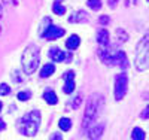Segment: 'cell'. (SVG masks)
Segmentation results:
<instances>
[{"label": "cell", "mask_w": 149, "mask_h": 140, "mask_svg": "<svg viewBox=\"0 0 149 140\" xmlns=\"http://www.w3.org/2000/svg\"><path fill=\"white\" fill-rule=\"evenodd\" d=\"M55 72V66L54 64H45L40 70V78H49L52 73Z\"/></svg>", "instance_id": "obj_12"}, {"label": "cell", "mask_w": 149, "mask_h": 140, "mask_svg": "<svg viewBox=\"0 0 149 140\" xmlns=\"http://www.w3.org/2000/svg\"><path fill=\"white\" fill-rule=\"evenodd\" d=\"M63 79H64V82L73 81V79H74V73H73V72H66L64 76H63Z\"/></svg>", "instance_id": "obj_22"}, {"label": "cell", "mask_w": 149, "mask_h": 140, "mask_svg": "<svg viewBox=\"0 0 149 140\" xmlns=\"http://www.w3.org/2000/svg\"><path fill=\"white\" fill-rule=\"evenodd\" d=\"M49 140H63V137H61V134L55 133V134H52V136H51V139H49Z\"/></svg>", "instance_id": "obj_25"}, {"label": "cell", "mask_w": 149, "mask_h": 140, "mask_svg": "<svg viewBox=\"0 0 149 140\" xmlns=\"http://www.w3.org/2000/svg\"><path fill=\"white\" fill-rule=\"evenodd\" d=\"M9 86L6 85V84H2L0 85V95H6V94H9Z\"/></svg>", "instance_id": "obj_21"}, {"label": "cell", "mask_w": 149, "mask_h": 140, "mask_svg": "<svg viewBox=\"0 0 149 140\" xmlns=\"http://www.w3.org/2000/svg\"><path fill=\"white\" fill-rule=\"evenodd\" d=\"M142 116H143V118H148V107L145 109V112H143V115H142Z\"/></svg>", "instance_id": "obj_28"}, {"label": "cell", "mask_w": 149, "mask_h": 140, "mask_svg": "<svg viewBox=\"0 0 149 140\" xmlns=\"http://www.w3.org/2000/svg\"><path fill=\"white\" fill-rule=\"evenodd\" d=\"M0 17H2V8H0Z\"/></svg>", "instance_id": "obj_29"}, {"label": "cell", "mask_w": 149, "mask_h": 140, "mask_svg": "<svg viewBox=\"0 0 149 140\" xmlns=\"http://www.w3.org/2000/svg\"><path fill=\"white\" fill-rule=\"evenodd\" d=\"M98 22H100V24H107V22H109V17H106V15L100 17V20H98Z\"/></svg>", "instance_id": "obj_24"}, {"label": "cell", "mask_w": 149, "mask_h": 140, "mask_svg": "<svg viewBox=\"0 0 149 140\" xmlns=\"http://www.w3.org/2000/svg\"><path fill=\"white\" fill-rule=\"evenodd\" d=\"M0 30H2V29H0Z\"/></svg>", "instance_id": "obj_31"}, {"label": "cell", "mask_w": 149, "mask_h": 140, "mask_svg": "<svg viewBox=\"0 0 149 140\" xmlns=\"http://www.w3.org/2000/svg\"><path fill=\"white\" fill-rule=\"evenodd\" d=\"M30 97H31V93H30V91L19 93V94H18V100H29Z\"/></svg>", "instance_id": "obj_23"}, {"label": "cell", "mask_w": 149, "mask_h": 140, "mask_svg": "<svg viewBox=\"0 0 149 140\" xmlns=\"http://www.w3.org/2000/svg\"><path fill=\"white\" fill-rule=\"evenodd\" d=\"M84 20H86V14H85V12H78V14L72 15L69 21L70 22H76V21H84Z\"/></svg>", "instance_id": "obj_16"}, {"label": "cell", "mask_w": 149, "mask_h": 140, "mask_svg": "<svg viewBox=\"0 0 149 140\" xmlns=\"http://www.w3.org/2000/svg\"><path fill=\"white\" fill-rule=\"evenodd\" d=\"M127 85H128V79L125 75H118L116 76V82H115V98L116 100H122L124 95L127 93Z\"/></svg>", "instance_id": "obj_5"}, {"label": "cell", "mask_w": 149, "mask_h": 140, "mask_svg": "<svg viewBox=\"0 0 149 140\" xmlns=\"http://www.w3.org/2000/svg\"><path fill=\"white\" fill-rule=\"evenodd\" d=\"M64 34V30L63 29H60V27H55V25H49V29L45 31L43 37L48 40H55L58 39V37H61Z\"/></svg>", "instance_id": "obj_6"}, {"label": "cell", "mask_w": 149, "mask_h": 140, "mask_svg": "<svg viewBox=\"0 0 149 140\" xmlns=\"http://www.w3.org/2000/svg\"><path fill=\"white\" fill-rule=\"evenodd\" d=\"M136 64L139 70H146L148 69V36L137 46V57H136Z\"/></svg>", "instance_id": "obj_4"}, {"label": "cell", "mask_w": 149, "mask_h": 140, "mask_svg": "<svg viewBox=\"0 0 149 140\" xmlns=\"http://www.w3.org/2000/svg\"><path fill=\"white\" fill-rule=\"evenodd\" d=\"M52 10H54V14H57V15H63L66 12V8L63 5H60L58 2H55L54 6H52Z\"/></svg>", "instance_id": "obj_18"}, {"label": "cell", "mask_w": 149, "mask_h": 140, "mask_svg": "<svg viewBox=\"0 0 149 140\" xmlns=\"http://www.w3.org/2000/svg\"><path fill=\"white\" fill-rule=\"evenodd\" d=\"M73 90H74V81H69V82H66V84H64L63 91H64L66 94H70Z\"/></svg>", "instance_id": "obj_20"}, {"label": "cell", "mask_w": 149, "mask_h": 140, "mask_svg": "<svg viewBox=\"0 0 149 140\" xmlns=\"http://www.w3.org/2000/svg\"><path fill=\"white\" fill-rule=\"evenodd\" d=\"M97 40L100 45H107L109 43V31L106 29H102L97 31Z\"/></svg>", "instance_id": "obj_9"}, {"label": "cell", "mask_w": 149, "mask_h": 140, "mask_svg": "<svg viewBox=\"0 0 149 140\" xmlns=\"http://www.w3.org/2000/svg\"><path fill=\"white\" fill-rule=\"evenodd\" d=\"M103 106V97L102 95H93L88 103H86V107H85V116H84V121H82V127L85 128V127H88L91 124V121L97 116L98 110L102 109Z\"/></svg>", "instance_id": "obj_2"}, {"label": "cell", "mask_w": 149, "mask_h": 140, "mask_svg": "<svg viewBox=\"0 0 149 140\" xmlns=\"http://www.w3.org/2000/svg\"><path fill=\"white\" fill-rule=\"evenodd\" d=\"M43 98H45V101H46V103H49V104H55L57 101H58V98H57L55 93H54V91H51V90L45 91V94H43Z\"/></svg>", "instance_id": "obj_13"}, {"label": "cell", "mask_w": 149, "mask_h": 140, "mask_svg": "<svg viewBox=\"0 0 149 140\" xmlns=\"http://www.w3.org/2000/svg\"><path fill=\"white\" fill-rule=\"evenodd\" d=\"M79 43H81L79 36L73 34V36H70L69 39H67V42H66V46H67V49H76V48L79 46Z\"/></svg>", "instance_id": "obj_11"}, {"label": "cell", "mask_w": 149, "mask_h": 140, "mask_svg": "<svg viewBox=\"0 0 149 140\" xmlns=\"http://www.w3.org/2000/svg\"><path fill=\"white\" fill-rule=\"evenodd\" d=\"M131 137H133V140H145L146 139V134H145V131L142 128L136 127V128L133 130V133H131Z\"/></svg>", "instance_id": "obj_14"}, {"label": "cell", "mask_w": 149, "mask_h": 140, "mask_svg": "<svg viewBox=\"0 0 149 140\" xmlns=\"http://www.w3.org/2000/svg\"><path fill=\"white\" fill-rule=\"evenodd\" d=\"M39 66V49L36 46H29L26 48L22 54V69L27 75H31L36 72Z\"/></svg>", "instance_id": "obj_1"}, {"label": "cell", "mask_w": 149, "mask_h": 140, "mask_svg": "<svg viewBox=\"0 0 149 140\" xmlns=\"http://www.w3.org/2000/svg\"><path fill=\"white\" fill-rule=\"evenodd\" d=\"M102 133H103V124H100V125H95V127H91V130H90V139L91 140H97L98 137L102 136Z\"/></svg>", "instance_id": "obj_10"}, {"label": "cell", "mask_w": 149, "mask_h": 140, "mask_svg": "<svg viewBox=\"0 0 149 140\" xmlns=\"http://www.w3.org/2000/svg\"><path fill=\"white\" fill-rule=\"evenodd\" d=\"M58 125H60V128L63 131H67V130H70V127H72V121L69 118H61Z\"/></svg>", "instance_id": "obj_15"}, {"label": "cell", "mask_w": 149, "mask_h": 140, "mask_svg": "<svg viewBox=\"0 0 149 140\" xmlns=\"http://www.w3.org/2000/svg\"><path fill=\"white\" fill-rule=\"evenodd\" d=\"M48 55H49V58H51L52 61H57V63H60V61H64V60H69L66 55V52L64 51H61L60 48H51L49 49V52H48Z\"/></svg>", "instance_id": "obj_7"}, {"label": "cell", "mask_w": 149, "mask_h": 140, "mask_svg": "<svg viewBox=\"0 0 149 140\" xmlns=\"http://www.w3.org/2000/svg\"><path fill=\"white\" fill-rule=\"evenodd\" d=\"M119 64V66H122V69H125L127 66H128V61H127V57H125V54L124 52H116L115 55H113V64Z\"/></svg>", "instance_id": "obj_8"}, {"label": "cell", "mask_w": 149, "mask_h": 140, "mask_svg": "<svg viewBox=\"0 0 149 140\" xmlns=\"http://www.w3.org/2000/svg\"><path fill=\"white\" fill-rule=\"evenodd\" d=\"M49 25H51V20H49V18H45V20H43V24L40 25V30H39V34H40V36L45 34V31L49 29Z\"/></svg>", "instance_id": "obj_19"}, {"label": "cell", "mask_w": 149, "mask_h": 140, "mask_svg": "<svg viewBox=\"0 0 149 140\" xmlns=\"http://www.w3.org/2000/svg\"><path fill=\"white\" fill-rule=\"evenodd\" d=\"M116 2H118V0H109V5H110L112 8H115V5H116Z\"/></svg>", "instance_id": "obj_26"}, {"label": "cell", "mask_w": 149, "mask_h": 140, "mask_svg": "<svg viewBox=\"0 0 149 140\" xmlns=\"http://www.w3.org/2000/svg\"><path fill=\"white\" fill-rule=\"evenodd\" d=\"M0 130H5V122L0 121Z\"/></svg>", "instance_id": "obj_27"}, {"label": "cell", "mask_w": 149, "mask_h": 140, "mask_svg": "<svg viewBox=\"0 0 149 140\" xmlns=\"http://www.w3.org/2000/svg\"><path fill=\"white\" fill-rule=\"evenodd\" d=\"M0 109H2V103H0Z\"/></svg>", "instance_id": "obj_30"}, {"label": "cell", "mask_w": 149, "mask_h": 140, "mask_svg": "<svg viewBox=\"0 0 149 140\" xmlns=\"http://www.w3.org/2000/svg\"><path fill=\"white\" fill-rule=\"evenodd\" d=\"M86 5H88V8H91L93 10H98L102 8V0H88Z\"/></svg>", "instance_id": "obj_17"}, {"label": "cell", "mask_w": 149, "mask_h": 140, "mask_svg": "<svg viewBox=\"0 0 149 140\" xmlns=\"http://www.w3.org/2000/svg\"><path fill=\"white\" fill-rule=\"evenodd\" d=\"M24 125H22V133L26 134V136H30L33 137L37 130H39V124H40V115H39V112H31L29 113V115L22 119Z\"/></svg>", "instance_id": "obj_3"}]
</instances>
